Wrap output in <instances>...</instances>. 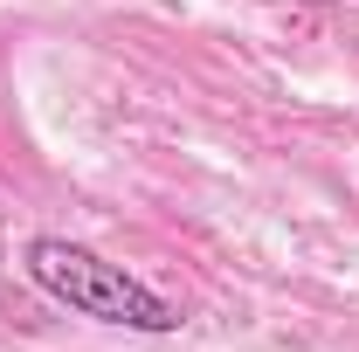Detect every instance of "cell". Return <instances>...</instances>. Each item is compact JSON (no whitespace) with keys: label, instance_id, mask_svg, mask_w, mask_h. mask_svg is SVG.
I'll list each match as a JSON object with an SVG mask.
<instances>
[{"label":"cell","instance_id":"obj_1","mask_svg":"<svg viewBox=\"0 0 359 352\" xmlns=\"http://www.w3.org/2000/svg\"><path fill=\"white\" fill-rule=\"evenodd\" d=\"M21 269L35 276V290H48L55 304H69L76 318H97V325H125V332H173L180 311L138 283L125 263H104L97 249L69 242V235H35L21 249Z\"/></svg>","mask_w":359,"mask_h":352}]
</instances>
